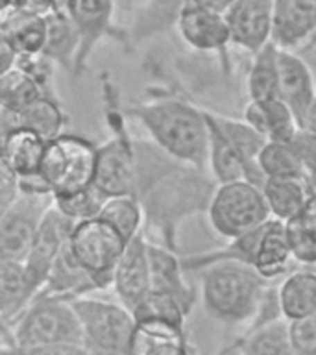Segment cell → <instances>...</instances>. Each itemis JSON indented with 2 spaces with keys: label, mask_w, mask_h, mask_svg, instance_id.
Wrapping results in <instances>:
<instances>
[{
  "label": "cell",
  "mask_w": 316,
  "mask_h": 355,
  "mask_svg": "<svg viewBox=\"0 0 316 355\" xmlns=\"http://www.w3.org/2000/svg\"><path fill=\"white\" fill-rule=\"evenodd\" d=\"M137 183L135 196L144 213V227L166 248L179 252L177 233L191 216L207 213L216 182L209 171L182 163L152 141L135 139Z\"/></svg>",
  "instance_id": "cell-1"
},
{
  "label": "cell",
  "mask_w": 316,
  "mask_h": 355,
  "mask_svg": "<svg viewBox=\"0 0 316 355\" xmlns=\"http://www.w3.org/2000/svg\"><path fill=\"white\" fill-rule=\"evenodd\" d=\"M122 111L135 119L146 130L150 141L165 154L207 171L209 132L204 107L176 94L163 93L144 102L122 105Z\"/></svg>",
  "instance_id": "cell-2"
},
{
  "label": "cell",
  "mask_w": 316,
  "mask_h": 355,
  "mask_svg": "<svg viewBox=\"0 0 316 355\" xmlns=\"http://www.w3.org/2000/svg\"><path fill=\"white\" fill-rule=\"evenodd\" d=\"M272 283L248 265L216 263L202 268L200 300L205 315L224 326L252 324Z\"/></svg>",
  "instance_id": "cell-3"
},
{
  "label": "cell",
  "mask_w": 316,
  "mask_h": 355,
  "mask_svg": "<svg viewBox=\"0 0 316 355\" xmlns=\"http://www.w3.org/2000/svg\"><path fill=\"white\" fill-rule=\"evenodd\" d=\"M102 93L105 102V121L111 130V137L96 146V172L94 185L105 194H135L137 183V148L135 139L126 128V115L119 102V93L113 83L104 78Z\"/></svg>",
  "instance_id": "cell-4"
},
{
  "label": "cell",
  "mask_w": 316,
  "mask_h": 355,
  "mask_svg": "<svg viewBox=\"0 0 316 355\" xmlns=\"http://www.w3.org/2000/svg\"><path fill=\"white\" fill-rule=\"evenodd\" d=\"M96 144L78 133H61L46 143L39 176L50 194L65 196L94 183Z\"/></svg>",
  "instance_id": "cell-5"
},
{
  "label": "cell",
  "mask_w": 316,
  "mask_h": 355,
  "mask_svg": "<svg viewBox=\"0 0 316 355\" xmlns=\"http://www.w3.org/2000/svg\"><path fill=\"white\" fill-rule=\"evenodd\" d=\"M11 343L19 346L52 343L83 344V333L71 300L33 296L10 327ZM6 346V344H4Z\"/></svg>",
  "instance_id": "cell-6"
},
{
  "label": "cell",
  "mask_w": 316,
  "mask_h": 355,
  "mask_svg": "<svg viewBox=\"0 0 316 355\" xmlns=\"http://www.w3.org/2000/svg\"><path fill=\"white\" fill-rule=\"evenodd\" d=\"M207 216L211 227L226 241L261 227L272 218L263 187L248 180L216 183Z\"/></svg>",
  "instance_id": "cell-7"
},
{
  "label": "cell",
  "mask_w": 316,
  "mask_h": 355,
  "mask_svg": "<svg viewBox=\"0 0 316 355\" xmlns=\"http://www.w3.org/2000/svg\"><path fill=\"white\" fill-rule=\"evenodd\" d=\"M72 307L80 318L83 344L94 355H130L135 318L128 307L119 302L82 298L71 300Z\"/></svg>",
  "instance_id": "cell-8"
},
{
  "label": "cell",
  "mask_w": 316,
  "mask_h": 355,
  "mask_svg": "<svg viewBox=\"0 0 316 355\" xmlns=\"http://www.w3.org/2000/svg\"><path fill=\"white\" fill-rule=\"evenodd\" d=\"M128 241L100 216L74 222L69 235V248L78 263L91 274L98 291L111 287L113 272Z\"/></svg>",
  "instance_id": "cell-9"
},
{
  "label": "cell",
  "mask_w": 316,
  "mask_h": 355,
  "mask_svg": "<svg viewBox=\"0 0 316 355\" xmlns=\"http://www.w3.org/2000/svg\"><path fill=\"white\" fill-rule=\"evenodd\" d=\"M54 204L50 194L19 193L0 213V257L24 263L44 213Z\"/></svg>",
  "instance_id": "cell-10"
},
{
  "label": "cell",
  "mask_w": 316,
  "mask_h": 355,
  "mask_svg": "<svg viewBox=\"0 0 316 355\" xmlns=\"http://www.w3.org/2000/svg\"><path fill=\"white\" fill-rule=\"evenodd\" d=\"M61 6L71 17L80 37V50L72 78H80L85 72L89 58L100 39L115 37L122 43H128L124 30H115L113 26L115 0H61Z\"/></svg>",
  "instance_id": "cell-11"
},
{
  "label": "cell",
  "mask_w": 316,
  "mask_h": 355,
  "mask_svg": "<svg viewBox=\"0 0 316 355\" xmlns=\"http://www.w3.org/2000/svg\"><path fill=\"white\" fill-rule=\"evenodd\" d=\"M176 30L188 49L200 54H216L224 69H229L227 46L231 37L224 11L187 2L177 15Z\"/></svg>",
  "instance_id": "cell-12"
},
{
  "label": "cell",
  "mask_w": 316,
  "mask_h": 355,
  "mask_svg": "<svg viewBox=\"0 0 316 355\" xmlns=\"http://www.w3.org/2000/svg\"><path fill=\"white\" fill-rule=\"evenodd\" d=\"M72 226H74V222L67 218L54 204L50 205V209L44 213L37 233H35V239L30 246V252L22 263L24 270H26L32 296H35L41 291L54 261L58 259L60 252L69 243Z\"/></svg>",
  "instance_id": "cell-13"
},
{
  "label": "cell",
  "mask_w": 316,
  "mask_h": 355,
  "mask_svg": "<svg viewBox=\"0 0 316 355\" xmlns=\"http://www.w3.org/2000/svg\"><path fill=\"white\" fill-rule=\"evenodd\" d=\"M111 287L119 302L130 311L135 309L141 300L150 293L152 274L148 259V237L144 235V232L128 241L113 272Z\"/></svg>",
  "instance_id": "cell-14"
},
{
  "label": "cell",
  "mask_w": 316,
  "mask_h": 355,
  "mask_svg": "<svg viewBox=\"0 0 316 355\" xmlns=\"http://www.w3.org/2000/svg\"><path fill=\"white\" fill-rule=\"evenodd\" d=\"M231 44L257 54L272 41V0H233L224 11Z\"/></svg>",
  "instance_id": "cell-15"
},
{
  "label": "cell",
  "mask_w": 316,
  "mask_h": 355,
  "mask_svg": "<svg viewBox=\"0 0 316 355\" xmlns=\"http://www.w3.org/2000/svg\"><path fill=\"white\" fill-rule=\"evenodd\" d=\"M316 33V0H272V43L299 49Z\"/></svg>",
  "instance_id": "cell-16"
},
{
  "label": "cell",
  "mask_w": 316,
  "mask_h": 355,
  "mask_svg": "<svg viewBox=\"0 0 316 355\" xmlns=\"http://www.w3.org/2000/svg\"><path fill=\"white\" fill-rule=\"evenodd\" d=\"M277 72H279V98L292 110L299 126L309 105L316 98L315 76L307 61L292 50H277Z\"/></svg>",
  "instance_id": "cell-17"
},
{
  "label": "cell",
  "mask_w": 316,
  "mask_h": 355,
  "mask_svg": "<svg viewBox=\"0 0 316 355\" xmlns=\"http://www.w3.org/2000/svg\"><path fill=\"white\" fill-rule=\"evenodd\" d=\"M148 259L152 288L174 296L191 315V311L198 300V294L185 279L182 255L163 244L152 243L148 239Z\"/></svg>",
  "instance_id": "cell-18"
},
{
  "label": "cell",
  "mask_w": 316,
  "mask_h": 355,
  "mask_svg": "<svg viewBox=\"0 0 316 355\" xmlns=\"http://www.w3.org/2000/svg\"><path fill=\"white\" fill-rule=\"evenodd\" d=\"M130 355H193L185 326L168 320H135Z\"/></svg>",
  "instance_id": "cell-19"
},
{
  "label": "cell",
  "mask_w": 316,
  "mask_h": 355,
  "mask_svg": "<svg viewBox=\"0 0 316 355\" xmlns=\"http://www.w3.org/2000/svg\"><path fill=\"white\" fill-rule=\"evenodd\" d=\"M96 291H98V285L94 283L91 274L78 263V259L69 248V243H67L65 248L61 250L60 255H58V259L54 261V265L50 268L49 276H46L43 287L37 294L74 300L89 296Z\"/></svg>",
  "instance_id": "cell-20"
},
{
  "label": "cell",
  "mask_w": 316,
  "mask_h": 355,
  "mask_svg": "<svg viewBox=\"0 0 316 355\" xmlns=\"http://www.w3.org/2000/svg\"><path fill=\"white\" fill-rule=\"evenodd\" d=\"M243 119L252 124L266 141L292 143L301 130L292 110L281 98L263 100V102L248 100Z\"/></svg>",
  "instance_id": "cell-21"
},
{
  "label": "cell",
  "mask_w": 316,
  "mask_h": 355,
  "mask_svg": "<svg viewBox=\"0 0 316 355\" xmlns=\"http://www.w3.org/2000/svg\"><path fill=\"white\" fill-rule=\"evenodd\" d=\"M211 116L215 119L218 128L224 132L233 150L237 152V155L243 161L246 180L263 187L265 176H263V172L257 165V157H259V152L266 144V139L244 119H233V116L222 115V113H216V111H211Z\"/></svg>",
  "instance_id": "cell-22"
},
{
  "label": "cell",
  "mask_w": 316,
  "mask_h": 355,
  "mask_svg": "<svg viewBox=\"0 0 316 355\" xmlns=\"http://www.w3.org/2000/svg\"><path fill=\"white\" fill-rule=\"evenodd\" d=\"M290 259H292V252H290V244H288L285 222L270 218L261 232L252 268L263 279L272 283L277 277L287 274Z\"/></svg>",
  "instance_id": "cell-23"
},
{
  "label": "cell",
  "mask_w": 316,
  "mask_h": 355,
  "mask_svg": "<svg viewBox=\"0 0 316 355\" xmlns=\"http://www.w3.org/2000/svg\"><path fill=\"white\" fill-rule=\"evenodd\" d=\"M46 19V39L41 54L60 65L72 76L74 65H76L78 50H80V37L71 17L63 6L55 8L44 15Z\"/></svg>",
  "instance_id": "cell-24"
},
{
  "label": "cell",
  "mask_w": 316,
  "mask_h": 355,
  "mask_svg": "<svg viewBox=\"0 0 316 355\" xmlns=\"http://www.w3.org/2000/svg\"><path fill=\"white\" fill-rule=\"evenodd\" d=\"M0 32L19 55L41 54L46 39V19L33 11L10 8L0 13Z\"/></svg>",
  "instance_id": "cell-25"
},
{
  "label": "cell",
  "mask_w": 316,
  "mask_h": 355,
  "mask_svg": "<svg viewBox=\"0 0 316 355\" xmlns=\"http://www.w3.org/2000/svg\"><path fill=\"white\" fill-rule=\"evenodd\" d=\"M263 194L272 218L288 222L304 213L310 191L305 178H266Z\"/></svg>",
  "instance_id": "cell-26"
},
{
  "label": "cell",
  "mask_w": 316,
  "mask_h": 355,
  "mask_svg": "<svg viewBox=\"0 0 316 355\" xmlns=\"http://www.w3.org/2000/svg\"><path fill=\"white\" fill-rule=\"evenodd\" d=\"M277 302L285 320L316 315V272L298 270L277 285Z\"/></svg>",
  "instance_id": "cell-27"
},
{
  "label": "cell",
  "mask_w": 316,
  "mask_h": 355,
  "mask_svg": "<svg viewBox=\"0 0 316 355\" xmlns=\"http://www.w3.org/2000/svg\"><path fill=\"white\" fill-rule=\"evenodd\" d=\"M46 141L28 128H13L6 139L2 155L17 178L37 176L43 161Z\"/></svg>",
  "instance_id": "cell-28"
},
{
  "label": "cell",
  "mask_w": 316,
  "mask_h": 355,
  "mask_svg": "<svg viewBox=\"0 0 316 355\" xmlns=\"http://www.w3.org/2000/svg\"><path fill=\"white\" fill-rule=\"evenodd\" d=\"M205 121H207V132H209V150H207V171L216 183L235 182V180H246V171L237 152L233 150L227 137L224 135L215 119L211 116V111L205 110Z\"/></svg>",
  "instance_id": "cell-29"
},
{
  "label": "cell",
  "mask_w": 316,
  "mask_h": 355,
  "mask_svg": "<svg viewBox=\"0 0 316 355\" xmlns=\"http://www.w3.org/2000/svg\"><path fill=\"white\" fill-rule=\"evenodd\" d=\"M13 115V126L28 128L49 143L63 133L67 126V115L58 98L54 96H39L35 102Z\"/></svg>",
  "instance_id": "cell-30"
},
{
  "label": "cell",
  "mask_w": 316,
  "mask_h": 355,
  "mask_svg": "<svg viewBox=\"0 0 316 355\" xmlns=\"http://www.w3.org/2000/svg\"><path fill=\"white\" fill-rule=\"evenodd\" d=\"M32 298L24 265L0 257V322L15 320Z\"/></svg>",
  "instance_id": "cell-31"
},
{
  "label": "cell",
  "mask_w": 316,
  "mask_h": 355,
  "mask_svg": "<svg viewBox=\"0 0 316 355\" xmlns=\"http://www.w3.org/2000/svg\"><path fill=\"white\" fill-rule=\"evenodd\" d=\"M277 46L268 43L254 54L246 74V93L248 100L263 102V100L279 98V72H277Z\"/></svg>",
  "instance_id": "cell-32"
},
{
  "label": "cell",
  "mask_w": 316,
  "mask_h": 355,
  "mask_svg": "<svg viewBox=\"0 0 316 355\" xmlns=\"http://www.w3.org/2000/svg\"><path fill=\"white\" fill-rule=\"evenodd\" d=\"M185 4L187 0H144L132 30H128V41H143L176 26L177 15Z\"/></svg>",
  "instance_id": "cell-33"
},
{
  "label": "cell",
  "mask_w": 316,
  "mask_h": 355,
  "mask_svg": "<svg viewBox=\"0 0 316 355\" xmlns=\"http://www.w3.org/2000/svg\"><path fill=\"white\" fill-rule=\"evenodd\" d=\"M98 216L115 227L126 241H132L139 233L144 232V213L135 194L107 196Z\"/></svg>",
  "instance_id": "cell-34"
},
{
  "label": "cell",
  "mask_w": 316,
  "mask_h": 355,
  "mask_svg": "<svg viewBox=\"0 0 316 355\" xmlns=\"http://www.w3.org/2000/svg\"><path fill=\"white\" fill-rule=\"evenodd\" d=\"M240 343L248 355H294L285 318L249 327L243 333Z\"/></svg>",
  "instance_id": "cell-35"
},
{
  "label": "cell",
  "mask_w": 316,
  "mask_h": 355,
  "mask_svg": "<svg viewBox=\"0 0 316 355\" xmlns=\"http://www.w3.org/2000/svg\"><path fill=\"white\" fill-rule=\"evenodd\" d=\"M263 176L266 178H305L304 161L292 143L266 141L257 157Z\"/></svg>",
  "instance_id": "cell-36"
},
{
  "label": "cell",
  "mask_w": 316,
  "mask_h": 355,
  "mask_svg": "<svg viewBox=\"0 0 316 355\" xmlns=\"http://www.w3.org/2000/svg\"><path fill=\"white\" fill-rule=\"evenodd\" d=\"M39 96H43L39 85L21 67L15 65L0 76V110L19 113Z\"/></svg>",
  "instance_id": "cell-37"
},
{
  "label": "cell",
  "mask_w": 316,
  "mask_h": 355,
  "mask_svg": "<svg viewBox=\"0 0 316 355\" xmlns=\"http://www.w3.org/2000/svg\"><path fill=\"white\" fill-rule=\"evenodd\" d=\"M292 259L299 265L316 266V215L304 211L301 215L285 222Z\"/></svg>",
  "instance_id": "cell-38"
},
{
  "label": "cell",
  "mask_w": 316,
  "mask_h": 355,
  "mask_svg": "<svg viewBox=\"0 0 316 355\" xmlns=\"http://www.w3.org/2000/svg\"><path fill=\"white\" fill-rule=\"evenodd\" d=\"M135 320H146V318H155V320H168L174 324L185 326L188 313L185 311L179 302L174 296L155 288H150V293L141 300V304L132 311Z\"/></svg>",
  "instance_id": "cell-39"
},
{
  "label": "cell",
  "mask_w": 316,
  "mask_h": 355,
  "mask_svg": "<svg viewBox=\"0 0 316 355\" xmlns=\"http://www.w3.org/2000/svg\"><path fill=\"white\" fill-rule=\"evenodd\" d=\"M105 198L107 196L93 183V185L82 189V191H76V193L58 196V198H54V205L72 222H82L98 216Z\"/></svg>",
  "instance_id": "cell-40"
},
{
  "label": "cell",
  "mask_w": 316,
  "mask_h": 355,
  "mask_svg": "<svg viewBox=\"0 0 316 355\" xmlns=\"http://www.w3.org/2000/svg\"><path fill=\"white\" fill-rule=\"evenodd\" d=\"M287 331L294 355H316V315L288 320Z\"/></svg>",
  "instance_id": "cell-41"
},
{
  "label": "cell",
  "mask_w": 316,
  "mask_h": 355,
  "mask_svg": "<svg viewBox=\"0 0 316 355\" xmlns=\"http://www.w3.org/2000/svg\"><path fill=\"white\" fill-rule=\"evenodd\" d=\"M4 355H94L85 344L74 343H52V344H6L0 346Z\"/></svg>",
  "instance_id": "cell-42"
},
{
  "label": "cell",
  "mask_w": 316,
  "mask_h": 355,
  "mask_svg": "<svg viewBox=\"0 0 316 355\" xmlns=\"http://www.w3.org/2000/svg\"><path fill=\"white\" fill-rule=\"evenodd\" d=\"M292 144L305 166V180H316V133L299 130Z\"/></svg>",
  "instance_id": "cell-43"
},
{
  "label": "cell",
  "mask_w": 316,
  "mask_h": 355,
  "mask_svg": "<svg viewBox=\"0 0 316 355\" xmlns=\"http://www.w3.org/2000/svg\"><path fill=\"white\" fill-rule=\"evenodd\" d=\"M19 193H21L19 178H17L15 172L11 171L4 155L0 154V213L19 196Z\"/></svg>",
  "instance_id": "cell-44"
},
{
  "label": "cell",
  "mask_w": 316,
  "mask_h": 355,
  "mask_svg": "<svg viewBox=\"0 0 316 355\" xmlns=\"http://www.w3.org/2000/svg\"><path fill=\"white\" fill-rule=\"evenodd\" d=\"M61 0H13L11 8L17 10H26L39 13V15H46L50 11H54L55 8H60Z\"/></svg>",
  "instance_id": "cell-45"
},
{
  "label": "cell",
  "mask_w": 316,
  "mask_h": 355,
  "mask_svg": "<svg viewBox=\"0 0 316 355\" xmlns=\"http://www.w3.org/2000/svg\"><path fill=\"white\" fill-rule=\"evenodd\" d=\"M17 58L19 54L15 52V49L4 37V33L0 32V76L17 65Z\"/></svg>",
  "instance_id": "cell-46"
},
{
  "label": "cell",
  "mask_w": 316,
  "mask_h": 355,
  "mask_svg": "<svg viewBox=\"0 0 316 355\" xmlns=\"http://www.w3.org/2000/svg\"><path fill=\"white\" fill-rule=\"evenodd\" d=\"M301 130L310 133H316V98L315 102L309 105V110L304 115V121H301Z\"/></svg>",
  "instance_id": "cell-47"
},
{
  "label": "cell",
  "mask_w": 316,
  "mask_h": 355,
  "mask_svg": "<svg viewBox=\"0 0 316 355\" xmlns=\"http://www.w3.org/2000/svg\"><path fill=\"white\" fill-rule=\"evenodd\" d=\"M215 355H248V354L244 352L243 343H240V337H238V338H235V340H231L229 344H226V346H222V348L218 349Z\"/></svg>",
  "instance_id": "cell-48"
},
{
  "label": "cell",
  "mask_w": 316,
  "mask_h": 355,
  "mask_svg": "<svg viewBox=\"0 0 316 355\" xmlns=\"http://www.w3.org/2000/svg\"><path fill=\"white\" fill-rule=\"evenodd\" d=\"M187 2H193V4L205 6V8H213V10L226 11L227 6L231 4L233 0H187Z\"/></svg>",
  "instance_id": "cell-49"
},
{
  "label": "cell",
  "mask_w": 316,
  "mask_h": 355,
  "mask_svg": "<svg viewBox=\"0 0 316 355\" xmlns=\"http://www.w3.org/2000/svg\"><path fill=\"white\" fill-rule=\"evenodd\" d=\"M13 6V0H0V13H4Z\"/></svg>",
  "instance_id": "cell-50"
},
{
  "label": "cell",
  "mask_w": 316,
  "mask_h": 355,
  "mask_svg": "<svg viewBox=\"0 0 316 355\" xmlns=\"http://www.w3.org/2000/svg\"><path fill=\"white\" fill-rule=\"evenodd\" d=\"M0 355H4V354H2V349H0Z\"/></svg>",
  "instance_id": "cell-51"
}]
</instances>
